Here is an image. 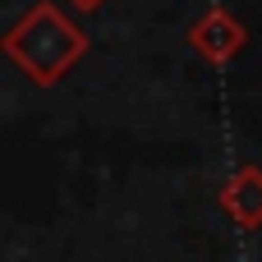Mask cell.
<instances>
[{"label":"cell","mask_w":262,"mask_h":262,"mask_svg":"<svg viewBox=\"0 0 262 262\" xmlns=\"http://www.w3.org/2000/svg\"><path fill=\"white\" fill-rule=\"evenodd\" d=\"M88 51V37L74 18H64L55 5H37L23 14V23L5 37V55L23 64L28 78L55 83L78 55Z\"/></svg>","instance_id":"6da1fadb"},{"label":"cell","mask_w":262,"mask_h":262,"mask_svg":"<svg viewBox=\"0 0 262 262\" xmlns=\"http://www.w3.org/2000/svg\"><path fill=\"white\" fill-rule=\"evenodd\" d=\"M189 46H193L198 55H207V60H230V55L244 46V28H239V18L226 14V9H207V14L189 28Z\"/></svg>","instance_id":"7a4b0ae2"},{"label":"cell","mask_w":262,"mask_h":262,"mask_svg":"<svg viewBox=\"0 0 262 262\" xmlns=\"http://www.w3.org/2000/svg\"><path fill=\"white\" fill-rule=\"evenodd\" d=\"M221 207L249 230L262 226V170H253V166L235 170V180L221 189Z\"/></svg>","instance_id":"3957f363"},{"label":"cell","mask_w":262,"mask_h":262,"mask_svg":"<svg viewBox=\"0 0 262 262\" xmlns=\"http://www.w3.org/2000/svg\"><path fill=\"white\" fill-rule=\"evenodd\" d=\"M101 0H74V9H97Z\"/></svg>","instance_id":"277c9868"}]
</instances>
